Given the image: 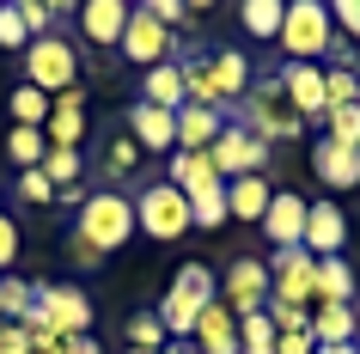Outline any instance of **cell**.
Listing matches in <instances>:
<instances>
[{
    "label": "cell",
    "instance_id": "obj_1",
    "mask_svg": "<svg viewBox=\"0 0 360 354\" xmlns=\"http://www.w3.org/2000/svg\"><path fill=\"white\" fill-rule=\"evenodd\" d=\"M129 239H134V196L98 189V196H86V208H79L68 251H74L79 269H92V263H104V251H122Z\"/></svg>",
    "mask_w": 360,
    "mask_h": 354
},
{
    "label": "cell",
    "instance_id": "obj_2",
    "mask_svg": "<svg viewBox=\"0 0 360 354\" xmlns=\"http://www.w3.org/2000/svg\"><path fill=\"white\" fill-rule=\"evenodd\" d=\"M134 232H147V239L171 244L190 232V196L177 184H165V177H153V184H141V196H134Z\"/></svg>",
    "mask_w": 360,
    "mask_h": 354
},
{
    "label": "cell",
    "instance_id": "obj_3",
    "mask_svg": "<svg viewBox=\"0 0 360 354\" xmlns=\"http://www.w3.org/2000/svg\"><path fill=\"white\" fill-rule=\"evenodd\" d=\"M25 86H37L43 98H61L79 86V56L68 37H37L25 43Z\"/></svg>",
    "mask_w": 360,
    "mask_h": 354
},
{
    "label": "cell",
    "instance_id": "obj_4",
    "mask_svg": "<svg viewBox=\"0 0 360 354\" xmlns=\"http://www.w3.org/2000/svg\"><path fill=\"white\" fill-rule=\"evenodd\" d=\"M269 299L275 305H300V312H318V257L293 244V251H275L269 257Z\"/></svg>",
    "mask_w": 360,
    "mask_h": 354
},
{
    "label": "cell",
    "instance_id": "obj_5",
    "mask_svg": "<svg viewBox=\"0 0 360 354\" xmlns=\"http://www.w3.org/2000/svg\"><path fill=\"white\" fill-rule=\"evenodd\" d=\"M330 43H336V25H330V6L318 0H287V25H281V49L293 61H318L330 56Z\"/></svg>",
    "mask_w": 360,
    "mask_h": 354
},
{
    "label": "cell",
    "instance_id": "obj_6",
    "mask_svg": "<svg viewBox=\"0 0 360 354\" xmlns=\"http://www.w3.org/2000/svg\"><path fill=\"white\" fill-rule=\"evenodd\" d=\"M245 129L257 134V141H300V134H305V116L287 104L281 80H263V92L245 98Z\"/></svg>",
    "mask_w": 360,
    "mask_h": 354
},
{
    "label": "cell",
    "instance_id": "obj_7",
    "mask_svg": "<svg viewBox=\"0 0 360 354\" xmlns=\"http://www.w3.org/2000/svg\"><path fill=\"white\" fill-rule=\"evenodd\" d=\"M116 56H129L134 68L147 74V68H159V61L177 56V37H171L159 19H153L147 6H129V31H122V43H116Z\"/></svg>",
    "mask_w": 360,
    "mask_h": 354
},
{
    "label": "cell",
    "instance_id": "obj_8",
    "mask_svg": "<svg viewBox=\"0 0 360 354\" xmlns=\"http://www.w3.org/2000/svg\"><path fill=\"white\" fill-rule=\"evenodd\" d=\"M208 159H214V171L232 184V177H250V171H263V165H269V141H257L245 122H226V129L214 134Z\"/></svg>",
    "mask_w": 360,
    "mask_h": 354
},
{
    "label": "cell",
    "instance_id": "obj_9",
    "mask_svg": "<svg viewBox=\"0 0 360 354\" xmlns=\"http://www.w3.org/2000/svg\"><path fill=\"white\" fill-rule=\"evenodd\" d=\"M37 305H43V317L56 324L61 342H68V336H92V299L79 293L74 281H37Z\"/></svg>",
    "mask_w": 360,
    "mask_h": 354
},
{
    "label": "cell",
    "instance_id": "obj_10",
    "mask_svg": "<svg viewBox=\"0 0 360 354\" xmlns=\"http://www.w3.org/2000/svg\"><path fill=\"white\" fill-rule=\"evenodd\" d=\"M226 312L232 317H250V312H263L269 305V263H257V257H238L226 269Z\"/></svg>",
    "mask_w": 360,
    "mask_h": 354
},
{
    "label": "cell",
    "instance_id": "obj_11",
    "mask_svg": "<svg viewBox=\"0 0 360 354\" xmlns=\"http://www.w3.org/2000/svg\"><path fill=\"white\" fill-rule=\"evenodd\" d=\"M202 74H208V104L220 110V104H238V98L250 92V61L238 56V49H214V56H202Z\"/></svg>",
    "mask_w": 360,
    "mask_h": 354
},
{
    "label": "cell",
    "instance_id": "obj_12",
    "mask_svg": "<svg viewBox=\"0 0 360 354\" xmlns=\"http://www.w3.org/2000/svg\"><path fill=\"white\" fill-rule=\"evenodd\" d=\"M129 141H134L141 153H177V110L129 104Z\"/></svg>",
    "mask_w": 360,
    "mask_h": 354
},
{
    "label": "cell",
    "instance_id": "obj_13",
    "mask_svg": "<svg viewBox=\"0 0 360 354\" xmlns=\"http://www.w3.org/2000/svg\"><path fill=\"white\" fill-rule=\"evenodd\" d=\"M305 214H311V202L305 196H293V189H275V202H269L263 214V232L275 251H293V244L305 239Z\"/></svg>",
    "mask_w": 360,
    "mask_h": 354
},
{
    "label": "cell",
    "instance_id": "obj_14",
    "mask_svg": "<svg viewBox=\"0 0 360 354\" xmlns=\"http://www.w3.org/2000/svg\"><path fill=\"white\" fill-rule=\"evenodd\" d=\"M129 31V6L122 0H86L79 6V37L92 43V49H116Z\"/></svg>",
    "mask_w": 360,
    "mask_h": 354
},
{
    "label": "cell",
    "instance_id": "obj_15",
    "mask_svg": "<svg viewBox=\"0 0 360 354\" xmlns=\"http://www.w3.org/2000/svg\"><path fill=\"white\" fill-rule=\"evenodd\" d=\"M79 134H86V92H61V98H49V122H43V141L49 147H74L79 153Z\"/></svg>",
    "mask_w": 360,
    "mask_h": 354
},
{
    "label": "cell",
    "instance_id": "obj_16",
    "mask_svg": "<svg viewBox=\"0 0 360 354\" xmlns=\"http://www.w3.org/2000/svg\"><path fill=\"white\" fill-rule=\"evenodd\" d=\"M300 244L311 251V257H342V244H348V220H342V208L336 202H311Z\"/></svg>",
    "mask_w": 360,
    "mask_h": 354
},
{
    "label": "cell",
    "instance_id": "obj_17",
    "mask_svg": "<svg viewBox=\"0 0 360 354\" xmlns=\"http://www.w3.org/2000/svg\"><path fill=\"white\" fill-rule=\"evenodd\" d=\"M281 92H287V104L300 116H323L330 104H323V68L318 61H287L281 68Z\"/></svg>",
    "mask_w": 360,
    "mask_h": 354
},
{
    "label": "cell",
    "instance_id": "obj_18",
    "mask_svg": "<svg viewBox=\"0 0 360 354\" xmlns=\"http://www.w3.org/2000/svg\"><path fill=\"white\" fill-rule=\"evenodd\" d=\"M195 354H238V317L226 312V299H214L208 312L195 317Z\"/></svg>",
    "mask_w": 360,
    "mask_h": 354
},
{
    "label": "cell",
    "instance_id": "obj_19",
    "mask_svg": "<svg viewBox=\"0 0 360 354\" xmlns=\"http://www.w3.org/2000/svg\"><path fill=\"white\" fill-rule=\"evenodd\" d=\"M311 171H318L330 189H360V147L318 141V147H311Z\"/></svg>",
    "mask_w": 360,
    "mask_h": 354
},
{
    "label": "cell",
    "instance_id": "obj_20",
    "mask_svg": "<svg viewBox=\"0 0 360 354\" xmlns=\"http://www.w3.org/2000/svg\"><path fill=\"white\" fill-rule=\"evenodd\" d=\"M269 202H275V184H269L263 171H250V177H232V184H226V214H232V220H257V226H263Z\"/></svg>",
    "mask_w": 360,
    "mask_h": 354
},
{
    "label": "cell",
    "instance_id": "obj_21",
    "mask_svg": "<svg viewBox=\"0 0 360 354\" xmlns=\"http://www.w3.org/2000/svg\"><path fill=\"white\" fill-rule=\"evenodd\" d=\"M141 104H159V110H184L190 92H184V68L177 61H159L141 74Z\"/></svg>",
    "mask_w": 360,
    "mask_h": 354
},
{
    "label": "cell",
    "instance_id": "obj_22",
    "mask_svg": "<svg viewBox=\"0 0 360 354\" xmlns=\"http://www.w3.org/2000/svg\"><path fill=\"white\" fill-rule=\"evenodd\" d=\"M220 129H226L220 110H208V104H184V110H177V153H208Z\"/></svg>",
    "mask_w": 360,
    "mask_h": 354
},
{
    "label": "cell",
    "instance_id": "obj_23",
    "mask_svg": "<svg viewBox=\"0 0 360 354\" xmlns=\"http://www.w3.org/2000/svg\"><path fill=\"white\" fill-rule=\"evenodd\" d=\"M311 342L330 348V342H360V312L354 305H318L311 312Z\"/></svg>",
    "mask_w": 360,
    "mask_h": 354
},
{
    "label": "cell",
    "instance_id": "obj_24",
    "mask_svg": "<svg viewBox=\"0 0 360 354\" xmlns=\"http://www.w3.org/2000/svg\"><path fill=\"white\" fill-rule=\"evenodd\" d=\"M165 184H177L184 196H195V189H208V184H226L220 171H214L208 153H171V165H165Z\"/></svg>",
    "mask_w": 360,
    "mask_h": 354
},
{
    "label": "cell",
    "instance_id": "obj_25",
    "mask_svg": "<svg viewBox=\"0 0 360 354\" xmlns=\"http://www.w3.org/2000/svg\"><path fill=\"white\" fill-rule=\"evenodd\" d=\"M318 305H354V269H348V257H318Z\"/></svg>",
    "mask_w": 360,
    "mask_h": 354
},
{
    "label": "cell",
    "instance_id": "obj_26",
    "mask_svg": "<svg viewBox=\"0 0 360 354\" xmlns=\"http://www.w3.org/2000/svg\"><path fill=\"white\" fill-rule=\"evenodd\" d=\"M171 299H184V305H195V312H208L214 299V269L208 263H184V269H177V281H171Z\"/></svg>",
    "mask_w": 360,
    "mask_h": 354
},
{
    "label": "cell",
    "instance_id": "obj_27",
    "mask_svg": "<svg viewBox=\"0 0 360 354\" xmlns=\"http://www.w3.org/2000/svg\"><path fill=\"white\" fill-rule=\"evenodd\" d=\"M238 25H245L250 37H275L281 43V25H287V0H245V6H238Z\"/></svg>",
    "mask_w": 360,
    "mask_h": 354
},
{
    "label": "cell",
    "instance_id": "obj_28",
    "mask_svg": "<svg viewBox=\"0 0 360 354\" xmlns=\"http://www.w3.org/2000/svg\"><path fill=\"white\" fill-rule=\"evenodd\" d=\"M226 184H208L190 196V226H202V232H214V226H226Z\"/></svg>",
    "mask_w": 360,
    "mask_h": 354
},
{
    "label": "cell",
    "instance_id": "obj_29",
    "mask_svg": "<svg viewBox=\"0 0 360 354\" xmlns=\"http://www.w3.org/2000/svg\"><path fill=\"white\" fill-rule=\"evenodd\" d=\"M275 348H281V330H275L263 312L238 317V354H275Z\"/></svg>",
    "mask_w": 360,
    "mask_h": 354
},
{
    "label": "cell",
    "instance_id": "obj_30",
    "mask_svg": "<svg viewBox=\"0 0 360 354\" xmlns=\"http://www.w3.org/2000/svg\"><path fill=\"white\" fill-rule=\"evenodd\" d=\"M37 305V281H13V275H0V317L6 324H25V312Z\"/></svg>",
    "mask_w": 360,
    "mask_h": 354
},
{
    "label": "cell",
    "instance_id": "obj_31",
    "mask_svg": "<svg viewBox=\"0 0 360 354\" xmlns=\"http://www.w3.org/2000/svg\"><path fill=\"white\" fill-rule=\"evenodd\" d=\"M43 153H49V141H43V129H13V141H6V159L19 171H37Z\"/></svg>",
    "mask_w": 360,
    "mask_h": 354
},
{
    "label": "cell",
    "instance_id": "obj_32",
    "mask_svg": "<svg viewBox=\"0 0 360 354\" xmlns=\"http://www.w3.org/2000/svg\"><path fill=\"white\" fill-rule=\"evenodd\" d=\"M13 122H19V129H43V122H49V98H43L37 86H13Z\"/></svg>",
    "mask_w": 360,
    "mask_h": 354
},
{
    "label": "cell",
    "instance_id": "obj_33",
    "mask_svg": "<svg viewBox=\"0 0 360 354\" xmlns=\"http://www.w3.org/2000/svg\"><path fill=\"white\" fill-rule=\"evenodd\" d=\"M79 171H86V165H79V153H74V147H49V153H43V177H49L56 189H74V184H79Z\"/></svg>",
    "mask_w": 360,
    "mask_h": 354
},
{
    "label": "cell",
    "instance_id": "obj_34",
    "mask_svg": "<svg viewBox=\"0 0 360 354\" xmlns=\"http://www.w3.org/2000/svg\"><path fill=\"white\" fill-rule=\"evenodd\" d=\"M323 141H336V147H360V104H342V110H323Z\"/></svg>",
    "mask_w": 360,
    "mask_h": 354
},
{
    "label": "cell",
    "instance_id": "obj_35",
    "mask_svg": "<svg viewBox=\"0 0 360 354\" xmlns=\"http://www.w3.org/2000/svg\"><path fill=\"white\" fill-rule=\"evenodd\" d=\"M129 348H147V354H165V348H171V342H165V324H159V312L129 317Z\"/></svg>",
    "mask_w": 360,
    "mask_h": 354
},
{
    "label": "cell",
    "instance_id": "obj_36",
    "mask_svg": "<svg viewBox=\"0 0 360 354\" xmlns=\"http://www.w3.org/2000/svg\"><path fill=\"white\" fill-rule=\"evenodd\" d=\"M354 98H360V80H354V68H330V74H323V104H330V110L354 104Z\"/></svg>",
    "mask_w": 360,
    "mask_h": 354
},
{
    "label": "cell",
    "instance_id": "obj_37",
    "mask_svg": "<svg viewBox=\"0 0 360 354\" xmlns=\"http://www.w3.org/2000/svg\"><path fill=\"white\" fill-rule=\"evenodd\" d=\"M19 19H25V37H56V6L49 0H19Z\"/></svg>",
    "mask_w": 360,
    "mask_h": 354
},
{
    "label": "cell",
    "instance_id": "obj_38",
    "mask_svg": "<svg viewBox=\"0 0 360 354\" xmlns=\"http://www.w3.org/2000/svg\"><path fill=\"white\" fill-rule=\"evenodd\" d=\"M134 165H141V147H134L129 134H122V141H110V153H104V171H110V184H116V177H129Z\"/></svg>",
    "mask_w": 360,
    "mask_h": 354
},
{
    "label": "cell",
    "instance_id": "obj_39",
    "mask_svg": "<svg viewBox=\"0 0 360 354\" xmlns=\"http://www.w3.org/2000/svg\"><path fill=\"white\" fill-rule=\"evenodd\" d=\"M19 196H25V202H37V208H56V184L43 177V165L37 171H19Z\"/></svg>",
    "mask_w": 360,
    "mask_h": 354
},
{
    "label": "cell",
    "instance_id": "obj_40",
    "mask_svg": "<svg viewBox=\"0 0 360 354\" xmlns=\"http://www.w3.org/2000/svg\"><path fill=\"white\" fill-rule=\"evenodd\" d=\"M330 25H336L348 43H360V0H330Z\"/></svg>",
    "mask_w": 360,
    "mask_h": 354
},
{
    "label": "cell",
    "instance_id": "obj_41",
    "mask_svg": "<svg viewBox=\"0 0 360 354\" xmlns=\"http://www.w3.org/2000/svg\"><path fill=\"white\" fill-rule=\"evenodd\" d=\"M25 19H19V6H0V49H25Z\"/></svg>",
    "mask_w": 360,
    "mask_h": 354
},
{
    "label": "cell",
    "instance_id": "obj_42",
    "mask_svg": "<svg viewBox=\"0 0 360 354\" xmlns=\"http://www.w3.org/2000/svg\"><path fill=\"white\" fill-rule=\"evenodd\" d=\"M13 257H19V226L0 214V275H6V263H13Z\"/></svg>",
    "mask_w": 360,
    "mask_h": 354
},
{
    "label": "cell",
    "instance_id": "obj_43",
    "mask_svg": "<svg viewBox=\"0 0 360 354\" xmlns=\"http://www.w3.org/2000/svg\"><path fill=\"white\" fill-rule=\"evenodd\" d=\"M275 354H318V342H311V336H281Z\"/></svg>",
    "mask_w": 360,
    "mask_h": 354
},
{
    "label": "cell",
    "instance_id": "obj_44",
    "mask_svg": "<svg viewBox=\"0 0 360 354\" xmlns=\"http://www.w3.org/2000/svg\"><path fill=\"white\" fill-rule=\"evenodd\" d=\"M61 354H104V348H98L92 336H68V342H61Z\"/></svg>",
    "mask_w": 360,
    "mask_h": 354
},
{
    "label": "cell",
    "instance_id": "obj_45",
    "mask_svg": "<svg viewBox=\"0 0 360 354\" xmlns=\"http://www.w3.org/2000/svg\"><path fill=\"white\" fill-rule=\"evenodd\" d=\"M318 354H360V342H330V348H318Z\"/></svg>",
    "mask_w": 360,
    "mask_h": 354
},
{
    "label": "cell",
    "instance_id": "obj_46",
    "mask_svg": "<svg viewBox=\"0 0 360 354\" xmlns=\"http://www.w3.org/2000/svg\"><path fill=\"white\" fill-rule=\"evenodd\" d=\"M165 354H190V348H165Z\"/></svg>",
    "mask_w": 360,
    "mask_h": 354
},
{
    "label": "cell",
    "instance_id": "obj_47",
    "mask_svg": "<svg viewBox=\"0 0 360 354\" xmlns=\"http://www.w3.org/2000/svg\"><path fill=\"white\" fill-rule=\"evenodd\" d=\"M129 354H147V348H129Z\"/></svg>",
    "mask_w": 360,
    "mask_h": 354
},
{
    "label": "cell",
    "instance_id": "obj_48",
    "mask_svg": "<svg viewBox=\"0 0 360 354\" xmlns=\"http://www.w3.org/2000/svg\"><path fill=\"white\" fill-rule=\"evenodd\" d=\"M0 330H6V317H0Z\"/></svg>",
    "mask_w": 360,
    "mask_h": 354
},
{
    "label": "cell",
    "instance_id": "obj_49",
    "mask_svg": "<svg viewBox=\"0 0 360 354\" xmlns=\"http://www.w3.org/2000/svg\"><path fill=\"white\" fill-rule=\"evenodd\" d=\"M354 104H360V98H354Z\"/></svg>",
    "mask_w": 360,
    "mask_h": 354
}]
</instances>
